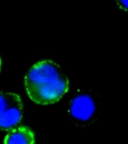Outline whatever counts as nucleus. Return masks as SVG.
Instances as JSON below:
<instances>
[{
	"instance_id": "obj_1",
	"label": "nucleus",
	"mask_w": 128,
	"mask_h": 144,
	"mask_svg": "<svg viewBox=\"0 0 128 144\" xmlns=\"http://www.w3.org/2000/svg\"><path fill=\"white\" fill-rule=\"evenodd\" d=\"M28 96L39 104L57 102L69 88V81L59 65L50 60L38 62L25 77Z\"/></svg>"
},
{
	"instance_id": "obj_4",
	"label": "nucleus",
	"mask_w": 128,
	"mask_h": 144,
	"mask_svg": "<svg viewBox=\"0 0 128 144\" xmlns=\"http://www.w3.org/2000/svg\"><path fill=\"white\" fill-rule=\"evenodd\" d=\"M4 144H34V135L28 127L12 128L5 136Z\"/></svg>"
},
{
	"instance_id": "obj_3",
	"label": "nucleus",
	"mask_w": 128,
	"mask_h": 144,
	"mask_svg": "<svg viewBox=\"0 0 128 144\" xmlns=\"http://www.w3.org/2000/svg\"><path fill=\"white\" fill-rule=\"evenodd\" d=\"M69 111L75 119L83 122L88 121L95 113V101L89 95L80 93L72 99Z\"/></svg>"
},
{
	"instance_id": "obj_6",
	"label": "nucleus",
	"mask_w": 128,
	"mask_h": 144,
	"mask_svg": "<svg viewBox=\"0 0 128 144\" xmlns=\"http://www.w3.org/2000/svg\"><path fill=\"white\" fill-rule=\"evenodd\" d=\"M0 66H1V60H0Z\"/></svg>"
},
{
	"instance_id": "obj_2",
	"label": "nucleus",
	"mask_w": 128,
	"mask_h": 144,
	"mask_svg": "<svg viewBox=\"0 0 128 144\" xmlns=\"http://www.w3.org/2000/svg\"><path fill=\"white\" fill-rule=\"evenodd\" d=\"M22 117V104L20 96L0 92V129L10 131L18 125Z\"/></svg>"
},
{
	"instance_id": "obj_5",
	"label": "nucleus",
	"mask_w": 128,
	"mask_h": 144,
	"mask_svg": "<svg viewBox=\"0 0 128 144\" xmlns=\"http://www.w3.org/2000/svg\"><path fill=\"white\" fill-rule=\"evenodd\" d=\"M117 4L121 9L125 11H127V0H117Z\"/></svg>"
}]
</instances>
